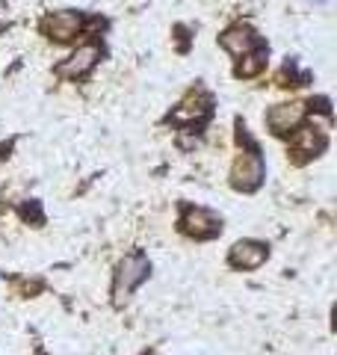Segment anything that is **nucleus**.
Returning a JSON list of instances; mask_svg holds the SVG:
<instances>
[{
    "label": "nucleus",
    "instance_id": "8",
    "mask_svg": "<svg viewBox=\"0 0 337 355\" xmlns=\"http://www.w3.org/2000/svg\"><path fill=\"white\" fill-rule=\"evenodd\" d=\"M222 48L228 53H234V57H245V53L263 48V44L249 27H231V30L222 33Z\"/></svg>",
    "mask_w": 337,
    "mask_h": 355
},
{
    "label": "nucleus",
    "instance_id": "5",
    "mask_svg": "<svg viewBox=\"0 0 337 355\" xmlns=\"http://www.w3.org/2000/svg\"><path fill=\"white\" fill-rule=\"evenodd\" d=\"M83 30V18L77 12H53L42 21V33L53 42H71Z\"/></svg>",
    "mask_w": 337,
    "mask_h": 355
},
{
    "label": "nucleus",
    "instance_id": "4",
    "mask_svg": "<svg viewBox=\"0 0 337 355\" xmlns=\"http://www.w3.org/2000/svg\"><path fill=\"white\" fill-rule=\"evenodd\" d=\"M305 104L302 101H290V104H275L273 110L266 113V125L273 133H278V137H287V133H293L302 119H305Z\"/></svg>",
    "mask_w": 337,
    "mask_h": 355
},
{
    "label": "nucleus",
    "instance_id": "1",
    "mask_svg": "<svg viewBox=\"0 0 337 355\" xmlns=\"http://www.w3.org/2000/svg\"><path fill=\"white\" fill-rule=\"evenodd\" d=\"M148 272H151V263H148V258H145L142 252L128 254V258L119 263L116 284H112V299H116V305L125 302V299L137 291L145 279H148Z\"/></svg>",
    "mask_w": 337,
    "mask_h": 355
},
{
    "label": "nucleus",
    "instance_id": "2",
    "mask_svg": "<svg viewBox=\"0 0 337 355\" xmlns=\"http://www.w3.org/2000/svg\"><path fill=\"white\" fill-rule=\"evenodd\" d=\"M263 181V160L257 151H240L237 160L231 166V184L237 190L249 193V190H257Z\"/></svg>",
    "mask_w": 337,
    "mask_h": 355
},
{
    "label": "nucleus",
    "instance_id": "9",
    "mask_svg": "<svg viewBox=\"0 0 337 355\" xmlns=\"http://www.w3.org/2000/svg\"><path fill=\"white\" fill-rule=\"evenodd\" d=\"M210 113V98L205 92H189L181 107L172 113L175 121H196V119H205Z\"/></svg>",
    "mask_w": 337,
    "mask_h": 355
},
{
    "label": "nucleus",
    "instance_id": "3",
    "mask_svg": "<svg viewBox=\"0 0 337 355\" xmlns=\"http://www.w3.org/2000/svg\"><path fill=\"white\" fill-rule=\"evenodd\" d=\"M181 231L196 240H210L222 231V219L216 214H210L205 207H184L181 214Z\"/></svg>",
    "mask_w": 337,
    "mask_h": 355
},
{
    "label": "nucleus",
    "instance_id": "6",
    "mask_svg": "<svg viewBox=\"0 0 337 355\" xmlns=\"http://www.w3.org/2000/svg\"><path fill=\"white\" fill-rule=\"evenodd\" d=\"M98 60H101V48H98V44H83V48H77L65 62L56 65V74H60V77H71V80H74V77H83V74L92 71Z\"/></svg>",
    "mask_w": 337,
    "mask_h": 355
},
{
    "label": "nucleus",
    "instance_id": "11",
    "mask_svg": "<svg viewBox=\"0 0 337 355\" xmlns=\"http://www.w3.org/2000/svg\"><path fill=\"white\" fill-rule=\"evenodd\" d=\"M240 60H243V62L237 65V77H254V74L266 65V51L257 48V51L245 53V57H240Z\"/></svg>",
    "mask_w": 337,
    "mask_h": 355
},
{
    "label": "nucleus",
    "instance_id": "7",
    "mask_svg": "<svg viewBox=\"0 0 337 355\" xmlns=\"http://www.w3.org/2000/svg\"><path fill=\"white\" fill-rule=\"evenodd\" d=\"M228 261L234 270H257V266L266 261V246L257 240H240L231 246Z\"/></svg>",
    "mask_w": 337,
    "mask_h": 355
},
{
    "label": "nucleus",
    "instance_id": "10",
    "mask_svg": "<svg viewBox=\"0 0 337 355\" xmlns=\"http://www.w3.org/2000/svg\"><path fill=\"white\" fill-rule=\"evenodd\" d=\"M325 148V137L317 128H305V130H296L293 137V151L296 154H305V157H313Z\"/></svg>",
    "mask_w": 337,
    "mask_h": 355
}]
</instances>
